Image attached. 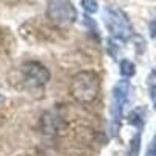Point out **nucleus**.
Masks as SVG:
<instances>
[{
	"instance_id": "1",
	"label": "nucleus",
	"mask_w": 156,
	"mask_h": 156,
	"mask_svg": "<svg viewBox=\"0 0 156 156\" xmlns=\"http://www.w3.org/2000/svg\"><path fill=\"white\" fill-rule=\"evenodd\" d=\"M70 95L81 105H89L100 94V76L94 70H81L70 80Z\"/></svg>"
},
{
	"instance_id": "2",
	"label": "nucleus",
	"mask_w": 156,
	"mask_h": 156,
	"mask_svg": "<svg viewBox=\"0 0 156 156\" xmlns=\"http://www.w3.org/2000/svg\"><path fill=\"white\" fill-rule=\"evenodd\" d=\"M103 22H105L109 34L119 41H128L133 36V27L126 12L117 6H106L103 11Z\"/></svg>"
},
{
	"instance_id": "3",
	"label": "nucleus",
	"mask_w": 156,
	"mask_h": 156,
	"mask_svg": "<svg viewBox=\"0 0 156 156\" xmlns=\"http://www.w3.org/2000/svg\"><path fill=\"white\" fill-rule=\"evenodd\" d=\"M47 17L56 27L66 28L78 19V11L70 0H48Z\"/></svg>"
},
{
	"instance_id": "4",
	"label": "nucleus",
	"mask_w": 156,
	"mask_h": 156,
	"mask_svg": "<svg viewBox=\"0 0 156 156\" xmlns=\"http://www.w3.org/2000/svg\"><path fill=\"white\" fill-rule=\"evenodd\" d=\"M22 76L25 83L31 87H41L48 83L50 80V70L44 64L37 61H28L22 66Z\"/></svg>"
},
{
	"instance_id": "5",
	"label": "nucleus",
	"mask_w": 156,
	"mask_h": 156,
	"mask_svg": "<svg viewBox=\"0 0 156 156\" xmlns=\"http://www.w3.org/2000/svg\"><path fill=\"white\" fill-rule=\"evenodd\" d=\"M129 89H131V86H129V81H126V80L119 81L112 89V108H111V112H112V123L115 125V128H117V125H119V122L122 119L123 106H125V103L128 100Z\"/></svg>"
},
{
	"instance_id": "6",
	"label": "nucleus",
	"mask_w": 156,
	"mask_h": 156,
	"mask_svg": "<svg viewBox=\"0 0 156 156\" xmlns=\"http://www.w3.org/2000/svg\"><path fill=\"white\" fill-rule=\"evenodd\" d=\"M120 73L126 78L129 76H133L136 73V69H134V64L131 61H128V59H122L120 61Z\"/></svg>"
},
{
	"instance_id": "7",
	"label": "nucleus",
	"mask_w": 156,
	"mask_h": 156,
	"mask_svg": "<svg viewBox=\"0 0 156 156\" xmlns=\"http://www.w3.org/2000/svg\"><path fill=\"white\" fill-rule=\"evenodd\" d=\"M80 6L84 9L86 14H95L98 11V3L97 0H81L80 2Z\"/></svg>"
},
{
	"instance_id": "8",
	"label": "nucleus",
	"mask_w": 156,
	"mask_h": 156,
	"mask_svg": "<svg viewBox=\"0 0 156 156\" xmlns=\"http://www.w3.org/2000/svg\"><path fill=\"white\" fill-rule=\"evenodd\" d=\"M139 148H140V134L137 133L131 140V145H129V156H139Z\"/></svg>"
},
{
	"instance_id": "9",
	"label": "nucleus",
	"mask_w": 156,
	"mask_h": 156,
	"mask_svg": "<svg viewBox=\"0 0 156 156\" xmlns=\"http://www.w3.org/2000/svg\"><path fill=\"white\" fill-rule=\"evenodd\" d=\"M150 36L151 37H156V17L150 22Z\"/></svg>"
},
{
	"instance_id": "10",
	"label": "nucleus",
	"mask_w": 156,
	"mask_h": 156,
	"mask_svg": "<svg viewBox=\"0 0 156 156\" xmlns=\"http://www.w3.org/2000/svg\"><path fill=\"white\" fill-rule=\"evenodd\" d=\"M151 100H153V105H154V109H156V86L151 87Z\"/></svg>"
}]
</instances>
